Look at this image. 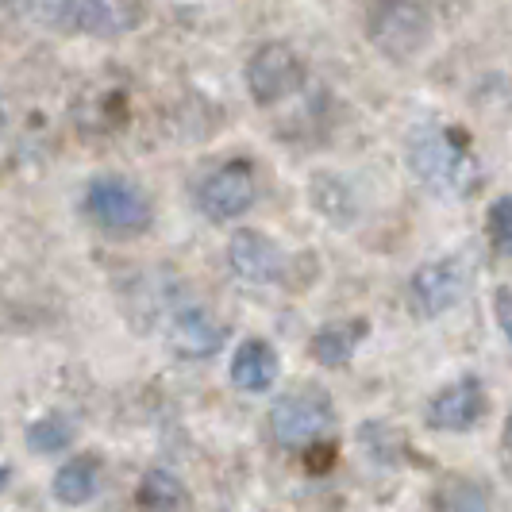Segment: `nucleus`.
<instances>
[{
    "instance_id": "19",
    "label": "nucleus",
    "mask_w": 512,
    "mask_h": 512,
    "mask_svg": "<svg viewBox=\"0 0 512 512\" xmlns=\"http://www.w3.org/2000/svg\"><path fill=\"white\" fill-rule=\"evenodd\" d=\"M493 312H497V324H501L505 339L512 343V289L509 285H501V289L493 293Z\"/></svg>"
},
{
    "instance_id": "18",
    "label": "nucleus",
    "mask_w": 512,
    "mask_h": 512,
    "mask_svg": "<svg viewBox=\"0 0 512 512\" xmlns=\"http://www.w3.org/2000/svg\"><path fill=\"white\" fill-rule=\"evenodd\" d=\"M486 231H489V243L505 258H512V197H501V201L489 205Z\"/></svg>"
},
{
    "instance_id": "4",
    "label": "nucleus",
    "mask_w": 512,
    "mask_h": 512,
    "mask_svg": "<svg viewBox=\"0 0 512 512\" xmlns=\"http://www.w3.org/2000/svg\"><path fill=\"white\" fill-rule=\"evenodd\" d=\"M85 212L112 235H139L151 228V201L124 178H97L85 189Z\"/></svg>"
},
{
    "instance_id": "20",
    "label": "nucleus",
    "mask_w": 512,
    "mask_h": 512,
    "mask_svg": "<svg viewBox=\"0 0 512 512\" xmlns=\"http://www.w3.org/2000/svg\"><path fill=\"white\" fill-rule=\"evenodd\" d=\"M505 451L512 455V416L505 420Z\"/></svg>"
},
{
    "instance_id": "17",
    "label": "nucleus",
    "mask_w": 512,
    "mask_h": 512,
    "mask_svg": "<svg viewBox=\"0 0 512 512\" xmlns=\"http://www.w3.org/2000/svg\"><path fill=\"white\" fill-rule=\"evenodd\" d=\"M359 439L366 443V451H370L378 462H401V459H405V439L397 436L389 424H382V420L362 424Z\"/></svg>"
},
{
    "instance_id": "13",
    "label": "nucleus",
    "mask_w": 512,
    "mask_h": 512,
    "mask_svg": "<svg viewBox=\"0 0 512 512\" xmlns=\"http://www.w3.org/2000/svg\"><path fill=\"white\" fill-rule=\"evenodd\" d=\"M101 486V462L93 455H81V459H70L58 474H54V497L62 505H85Z\"/></svg>"
},
{
    "instance_id": "8",
    "label": "nucleus",
    "mask_w": 512,
    "mask_h": 512,
    "mask_svg": "<svg viewBox=\"0 0 512 512\" xmlns=\"http://www.w3.org/2000/svg\"><path fill=\"white\" fill-rule=\"evenodd\" d=\"M489 401L486 389L478 378H462V382L447 385L436 401L428 405V424L439 432H470L482 416H486Z\"/></svg>"
},
{
    "instance_id": "12",
    "label": "nucleus",
    "mask_w": 512,
    "mask_h": 512,
    "mask_svg": "<svg viewBox=\"0 0 512 512\" xmlns=\"http://www.w3.org/2000/svg\"><path fill=\"white\" fill-rule=\"evenodd\" d=\"M366 320H351V324H328L312 335V359L320 366H347V359L355 355L359 339L366 335Z\"/></svg>"
},
{
    "instance_id": "3",
    "label": "nucleus",
    "mask_w": 512,
    "mask_h": 512,
    "mask_svg": "<svg viewBox=\"0 0 512 512\" xmlns=\"http://www.w3.org/2000/svg\"><path fill=\"white\" fill-rule=\"evenodd\" d=\"M332 424H335V405L320 385H301V389L285 393L282 401L270 409L274 439L285 443V447H305V443L324 436Z\"/></svg>"
},
{
    "instance_id": "7",
    "label": "nucleus",
    "mask_w": 512,
    "mask_h": 512,
    "mask_svg": "<svg viewBox=\"0 0 512 512\" xmlns=\"http://www.w3.org/2000/svg\"><path fill=\"white\" fill-rule=\"evenodd\" d=\"M255 205V174L247 162H228L201 185V208L212 220H235Z\"/></svg>"
},
{
    "instance_id": "10",
    "label": "nucleus",
    "mask_w": 512,
    "mask_h": 512,
    "mask_svg": "<svg viewBox=\"0 0 512 512\" xmlns=\"http://www.w3.org/2000/svg\"><path fill=\"white\" fill-rule=\"evenodd\" d=\"M170 347L178 351L181 359H208L224 347V328L208 316L205 308H185L174 316L170 328Z\"/></svg>"
},
{
    "instance_id": "15",
    "label": "nucleus",
    "mask_w": 512,
    "mask_h": 512,
    "mask_svg": "<svg viewBox=\"0 0 512 512\" xmlns=\"http://www.w3.org/2000/svg\"><path fill=\"white\" fill-rule=\"evenodd\" d=\"M432 512H489V493L474 478H447L432 493Z\"/></svg>"
},
{
    "instance_id": "5",
    "label": "nucleus",
    "mask_w": 512,
    "mask_h": 512,
    "mask_svg": "<svg viewBox=\"0 0 512 512\" xmlns=\"http://www.w3.org/2000/svg\"><path fill=\"white\" fill-rule=\"evenodd\" d=\"M305 85V62L285 43H266L247 62V89L258 104H278Z\"/></svg>"
},
{
    "instance_id": "11",
    "label": "nucleus",
    "mask_w": 512,
    "mask_h": 512,
    "mask_svg": "<svg viewBox=\"0 0 512 512\" xmlns=\"http://www.w3.org/2000/svg\"><path fill=\"white\" fill-rule=\"evenodd\" d=\"M274 378H278L274 347L262 343V339H247L235 351V359H231V382L239 385V389H247V393H262V389L274 385Z\"/></svg>"
},
{
    "instance_id": "16",
    "label": "nucleus",
    "mask_w": 512,
    "mask_h": 512,
    "mask_svg": "<svg viewBox=\"0 0 512 512\" xmlns=\"http://www.w3.org/2000/svg\"><path fill=\"white\" fill-rule=\"evenodd\" d=\"M74 436H77V428L70 416L47 412V416H39V420L27 428V447L39 451V455H54V451H66V447L74 443Z\"/></svg>"
},
{
    "instance_id": "2",
    "label": "nucleus",
    "mask_w": 512,
    "mask_h": 512,
    "mask_svg": "<svg viewBox=\"0 0 512 512\" xmlns=\"http://www.w3.org/2000/svg\"><path fill=\"white\" fill-rule=\"evenodd\" d=\"M366 35L389 58H412L428 43L432 24H428V12L416 0H370V8H366Z\"/></svg>"
},
{
    "instance_id": "1",
    "label": "nucleus",
    "mask_w": 512,
    "mask_h": 512,
    "mask_svg": "<svg viewBox=\"0 0 512 512\" xmlns=\"http://www.w3.org/2000/svg\"><path fill=\"white\" fill-rule=\"evenodd\" d=\"M409 158H412V170L428 181L432 189H439V193H459L462 197V193H470L478 185V166L466 154V147L455 143L451 131H436V128L416 131Z\"/></svg>"
},
{
    "instance_id": "6",
    "label": "nucleus",
    "mask_w": 512,
    "mask_h": 512,
    "mask_svg": "<svg viewBox=\"0 0 512 512\" xmlns=\"http://www.w3.org/2000/svg\"><path fill=\"white\" fill-rule=\"evenodd\" d=\"M462 262L459 258H436L428 266H420L409 282V305L420 320L443 316L447 308L459 305L462 297Z\"/></svg>"
},
{
    "instance_id": "14",
    "label": "nucleus",
    "mask_w": 512,
    "mask_h": 512,
    "mask_svg": "<svg viewBox=\"0 0 512 512\" xmlns=\"http://www.w3.org/2000/svg\"><path fill=\"white\" fill-rule=\"evenodd\" d=\"M135 501L143 512H185L189 509V493L170 470H147L143 482L135 489Z\"/></svg>"
},
{
    "instance_id": "9",
    "label": "nucleus",
    "mask_w": 512,
    "mask_h": 512,
    "mask_svg": "<svg viewBox=\"0 0 512 512\" xmlns=\"http://www.w3.org/2000/svg\"><path fill=\"white\" fill-rule=\"evenodd\" d=\"M228 262L243 282H258V285L282 278V266H285L282 251L262 231H239L228 247Z\"/></svg>"
}]
</instances>
